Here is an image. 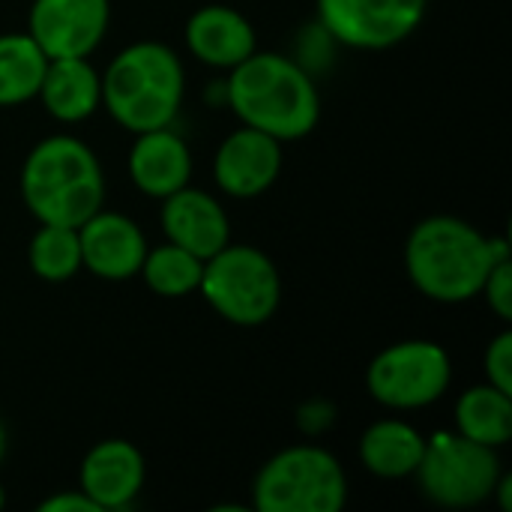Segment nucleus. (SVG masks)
Returning a JSON list of instances; mask_svg holds the SVG:
<instances>
[{"instance_id": "19", "label": "nucleus", "mask_w": 512, "mask_h": 512, "mask_svg": "<svg viewBox=\"0 0 512 512\" xmlns=\"http://www.w3.org/2000/svg\"><path fill=\"white\" fill-rule=\"evenodd\" d=\"M456 432L492 450L507 447L512 438V393L495 384H477L456 402Z\"/></svg>"}, {"instance_id": "25", "label": "nucleus", "mask_w": 512, "mask_h": 512, "mask_svg": "<svg viewBox=\"0 0 512 512\" xmlns=\"http://www.w3.org/2000/svg\"><path fill=\"white\" fill-rule=\"evenodd\" d=\"M297 429L309 438L315 435H324L333 423H336V408L327 402V399H312V402H303L297 408Z\"/></svg>"}, {"instance_id": "15", "label": "nucleus", "mask_w": 512, "mask_h": 512, "mask_svg": "<svg viewBox=\"0 0 512 512\" xmlns=\"http://www.w3.org/2000/svg\"><path fill=\"white\" fill-rule=\"evenodd\" d=\"M186 48L201 63L231 72L258 48V39L252 21L240 9L207 3L195 9L186 21Z\"/></svg>"}, {"instance_id": "12", "label": "nucleus", "mask_w": 512, "mask_h": 512, "mask_svg": "<svg viewBox=\"0 0 512 512\" xmlns=\"http://www.w3.org/2000/svg\"><path fill=\"white\" fill-rule=\"evenodd\" d=\"M282 171V141L252 126L234 129L213 156L216 186L231 198L264 195Z\"/></svg>"}, {"instance_id": "18", "label": "nucleus", "mask_w": 512, "mask_h": 512, "mask_svg": "<svg viewBox=\"0 0 512 512\" xmlns=\"http://www.w3.org/2000/svg\"><path fill=\"white\" fill-rule=\"evenodd\" d=\"M426 450V438L405 420H378L360 438V465L381 480L414 477Z\"/></svg>"}, {"instance_id": "5", "label": "nucleus", "mask_w": 512, "mask_h": 512, "mask_svg": "<svg viewBox=\"0 0 512 512\" xmlns=\"http://www.w3.org/2000/svg\"><path fill=\"white\" fill-rule=\"evenodd\" d=\"M252 501L258 512H339L348 504V477L330 450L294 444L261 465Z\"/></svg>"}, {"instance_id": "22", "label": "nucleus", "mask_w": 512, "mask_h": 512, "mask_svg": "<svg viewBox=\"0 0 512 512\" xmlns=\"http://www.w3.org/2000/svg\"><path fill=\"white\" fill-rule=\"evenodd\" d=\"M30 270L45 282H69L81 270V243L78 228L66 225H39L27 246Z\"/></svg>"}, {"instance_id": "16", "label": "nucleus", "mask_w": 512, "mask_h": 512, "mask_svg": "<svg viewBox=\"0 0 512 512\" xmlns=\"http://www.w3.org/2000/svg\"><path fill=\"white\" fill-rule=\"evenodd\" d=\"M129 177L147 198H168L171 192L189 186L192 177V153L189 144L171 129L138 132L129 150Z\"/></svg>"}, {"instance_id": "27", "label": "nucleus", "mask_w": 512, "mask_h": 512, "mask_svg": "<svg viewBox=\"0 0 512 512\" xmlns=\"http://www.w3.org/2000/svg\"><path fill=\"white\" fill-rule=\"evenodd\" d=\"M495 495H498V504H501V510L512 512V477L510 474H504V477L498 480V486H495Z\"/></svg>"}, {"instance_id": "23", "label": "nucleus", "mask_w": 512, "mask_h": 512, "mask_svg": "<svg viewBox=\"0 0 512 512\" xmlns=\"http://www.w3.org/2000/svg\"><path fill=\"white\" fill-rule=\"evenodd\" d=\"M480 297H486L489 309L501 318V321H510L512 318V258L504 261H495L483 288H480Z\"/></svg>"}, {"instance_id": "14", "label": "nucleus", "mask_w": 512, "mask_h": 512, "mask_svg": "<svg viewBox=\"0 0 512 512\" xmlns=\"http://www.w3.org/2000/svg\"><path fill=\"white\" fill-rule=\"evenodd\" d=\"M159 219H162L165 237L189 249L201 261H207L222 246L231 243V219L225 207L201 189L183 186L171 192L168 198H162Z\"/></svg>"}, {"instance_id": "28", "label": "nucleus", "mask_w": 512, "mask_h": 512, "mask_svg": "<svg viewBox=\"0 0 512 512\" xmlns=\"http://www.w3.org/2000/svg\"><path fill=\"white\" fill-rule=\"evenodd\" d=\"M6 450H9V435H6V426H3V420H0V465H3V459H6Z\"/></svg>"}, {"instance_id": "26", "label": "nucleus", "mask_w": 512, "mask_h": 512, "mask_svg": "<svg viewBox=\"0 0 512 512\" xmlns=\"http://www.w3.org/2000/svg\"><path fill=\"white\" fill-rule=\"evenodd\" d=\"M39 512H99V507L81 489H72V492H60V495L45 498L39 504Z\"/></svg>"}, {"instance_id": "9", "label": "nucleus", "mask_w": 512, "mask_h": 512, "mask_svg": "<svg viewBox=\"0 0 512 512\" xmlns=\"http://www.w3.org/2000/svg\"><path fill=\"white\" fill-rule=\"evenodd\" d=\"M429 0H318V24L333 42L357 51H384L408 39Z\"/></svg>"}, {"instance_id": "24", "label": "nucleus", "mask_w": 512, "mask_h": 512, "mask_svg": "<svg viewBox=\"0 0 512 512\" xmlns=\"http://www.w3.org/2000/svg\"><path fill=\"white\" fill-rule=\"evenodd\" d=\"M483 369H486V381L495 384L498 390L512 393V333L504 330L498 333L483 357Z\"/></svg>"}, {"instance_id": "21", "label": "nucleus", "mask_w": 512, "mask_h": 512, "mask_svg": "<svg viewBox=\"0 0 512 512\" xmlns=\"http://www.w3.org/2000/svg\"><path fill=\"white\" fill-rule=\"evenodd\" d=\"M201 270H204V261L198 255H192L189 249L165 240L156 249L147 246V255L141 261L138 276L159 297H186V294L198 291Z\"/></svg>"}, {"instance_id": "2", "label": "nucleus", "mask_w": 512, "mask_h": 512, "mask_svg": "<svg viewBox=\"0 0 512 512\" xmlns=\"http://www.w3.org/2000/svg\"><path fill=\"white\" fill-rule=\"evenodd\" d=\"M225 99L243 126L276 141L306 138L321 120V93L309 69L288 54L252 51L225 81Z\"/></svg>"}, {"instance_id": "10", "label": "nucleus", "mask_w": 512, "mask_h": 512, "mask_svg": "<svg viewBox=\"0 0 512 512\" xmlns=\"http://www.w3.org/2000/svg\"><path fill=\"white\" fill-rule=\"evenodd\" d=\"M111 0H33L27 33L48 60L90 57L108 33Z\"/></svg>"}, {"instance_id": "11", "label": "nucleus", "mask_w": 512, "mask_h": 512, "mask_svg": "<svg viewBox=\"0 0 512 512\" xmlns=\"http://www.w3.org/2000/svg\"><path fill=\"white\" fill-rule=\"evenodd\" d=\"M78 243L81 267L105 282H126L138 276L147 255V240L138 222L126 213L102 207L78 225Z\"/></svg>"}, {"instance_id": "17", "label": "nucleus", "mask_w": 512, "mask_h": 512, "mask_svg": "<svg viewBox=\"0 0 512 512\" xmlns=\"http://www.w3.org/2000/svg\"><path fill=\"white\" fill-rule=\"evenodd\" d=\"M60 123H81L102 105V75L87 57H54L45 63L36 93Z\"/></svg>"}, {"instance_id": "7", "label": "nucleus", "mask_w": 512, "mask_h": 512, "mask_svg": "<svg viewBox=\"0 0 512 512\" xmlns=\"http://www.w3.org/2000/svg\"><path fill=\"white\" fill-rule=\"evenodd\" d=\"M414 477L432 504L447 510H468L495 498V486L504 477V468L498 450L459 432H435L426 441Z\"/></svg>"}, {"instance_id": "1", "label": "nucleus", "mask_w": 512, "mask_h": 512, "mask_svg": "<svg viewBox=\"0 0 512 512\" xmlns=\"http://www.w3.org/2000/svg\"><path fill=\"white\" fill-rule=\"evenodd\" d=\"M510 258L504 237H486L459 216H429L414 225L405 243V270L411 285L435 303H468L495 261Z\"/></svg>"}, {"instance_id": "4", "label": "nucleus", "mask_w": 512, "mask_h": 512, "mask_svg": "<svg viewBox=\"0 0 512 512\" xmlns=\"http://www.w3.org/2000/svg\"><path fill=\"white\" fill-rule=\"evenodd\" d=\"M186 93L183 63L165 42L126 45L102 75V105L126 132L171 126Z\"/></svg>"}, {"instance_id": "6", "label": "nucleus", "mask_w": 512, "mask_h": 512, "mask_svg": "<svg viewBox=\"0 0 512 512\" xmlns=\"http://www.w3.org/2000/svg\"><path fill=\"white\" fill-rule=\"evenodd\" d=\"M198 291L225 321L261 327L279 309L282 279L267 252L246 243H228L204 261Z\"/></svg>"}, {"instance_id": "8", "label": "nucleus", "mask_w": 512, "mask_h": 512, "mask_svg": "<svg viewBox=\"0 0 512 512\" xmlns=\"http://www.w3.org/2000/svg\"><path fill=\"white\" fill-rule=\"evenodd\" d=\"M450 381V354L432 339H405L387 345L366 369L369 396L390 411L429 408L447 393Z\"/></svg>"}, {"instance_id": "20", "label": "nucleus", "mask_w": 512, "mask_h": 512, "mask_svg": "<svg viewBox=\"0 0 512 512\" xmlns=\"http://www.w3.org/2000/svg\"><path fill=\"white\" fill-rule=\"evenodd\" d=\"M48 57L30 33H0V108L36 99Z\"/></svg>"}, {"instance_id": "13", "label": "nucleus", "mask_w": 512, "mask_h": 512, "mask_svg": "<svg viewBox=\"0 0 512 512\" xmlns=\"http://www.w3.org/2000/svg\"><path fill=\"white\" fill-rule=\"evenodd\" d=\"M144 456L123 438L99 441L81 459V492L102 510H129L144 489Z\"/></svg>"}, {"instance_id": "29", "label": "nucleus", "mask_w": 512, "mask_h": 512, "mask_svg": "<svg viewBox=\"0 0 512 512\" xmlns=\"http://www.w3.org/2000/svg\"><path fill=\"white\" fill-rule=\"evenodd\" d=\"M3 504H6V492H3V483H0V510H3Z\"/></svg>"}, {"instance_id": "3", "label": "nucleus", "mask_w": 512, "mask_h": 512, "mask_svg": "<svg viewBox=\"0 0 512 512\" xmlns=\"http://www.w3.org/2000/svg\"><path fill=\"white\" fill-rule=\"evenodd\" d=\"M21 198L39 225L78 228L105 201L102 165L81 138H42L24 159Z\"/></svg>"}]
</instances>
